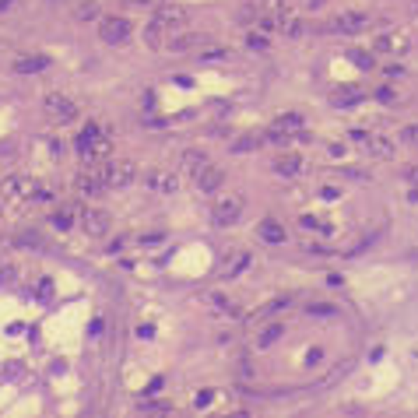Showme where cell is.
<instances>
[{"instance_id":"1","label":"cell","mask_w":418,"mask_h":418,"mask_svg":"<svg viewBox=\"0 0 418 418\" xmlns=\"http://www.w3.org/2000/svg\"><path fill=\"white\" fill-rule=\"evenodd\" d=\"M0 200H4V204L50 200V190L39 179H32V176H8V179H0Z\"/></svg>"},{"instance_id":"2","label":"cell","mask_w":418,"mask_h":418,"mask_svg":"<svg viewBox=\"0 0 418 418\" xmlns=\"http://www.w3.org/2000/svg\"><path fill=\"white\" fill-rule=\"evenodd\" d=\"M78 151H81L85 162H99V158H106V155L113 151V137H109V130H102L99 123H88L85 134L78 137Z\"/></svg>"},{"instance_id":"3","label":"cell","mask_w":418,"mask_h":418,"mask_svg":"<svg viewBox=\"0 0 418 418\" xmlns=\"http://www.w3.org/2000/svg\"><path fill=\"white\" fill-rule=\"evenodd\" d=\"M243 207H246V200L239 197V193H225V197H218L215 204H211V222L215 225H236L239 218H243Z\"/></svg>"},{"instance_id":"4","label":"cell","mask_w":418,"mask_h":418,"mask_svg":"<svg viewBox=\"0 0 418 418\" xmlns=\"http://www.w3.org/2000/svg\"><path fill=\"white\" fill-rule=\"evenodd\" d=\"M102 179H106L109 190H123V186H130L137 179V165L130 158H109L102 165Z\"/></svg>"},{"instance_id":"5","label":"cell","mask_w":418,"mask_h":418,"mask_svg":"<svg viewBox=\"0 0 418 418\" xmlns=\"http://www.w3.org/2000/svg\"><path fill=\"white\" fill-rule=\"evenodd\" d=\"M43 106H46V113H50L57 123H71V120H78V116H81L78 102H74L71 95H64V92H50V95L43 99Z\"/></svg>"},{"instance_id":"6","label":"cell","mask_w":418,"mask_h":418,"mask_svg":"<svg viewBox=\"0 0 418 418\" xmlns=\"http://www.w3.org/2000/svg\"><path fill=\"white\" fill-rule=\"evenodd\" d=\"M130 36H134V29H130L127 18H102L99 22V39L106 46H127Z\"/></svg>"},{"instance_id":"7","label":"cell","mask_w":418,"mask_h":418,"mask_svg":"<svg viewBox=\"0 0 418 418\" xmlns=\"http://www.w3.org/2000/svg\"><path fill=\"white\" fill-rule=\"evenodd\" d=\"M78 225H81V232L92 236V239L109 236V215L99 211V207H81V211H78Z\"/></svg>"},{"instance_id":"8","label":"cell","mask_w":418,"mask_h":418,"mask_svg":"<svg viewBox=\"0 0 418 418\" xmlns=\"http://www.w3.org/2000/svg\"><path fill=\"white\" fill-rule=\"evenodd\" d=\"M369 25H372V18H369L365 11H337L334 22H330V29L341 32V36H358V32H365Z\"/></svg>"},{"instance_id":"9","label":"cell","mask_w":418,"mask_h":418,"mask_svg":"<svg viewBox=\"0 0 418 418\" xmlns=\"http://www.w3.org/2000/svg\"><path fill=\"white\" fill-rule=\"evenodd\" d=\"M78 190L85 193V197H102L109 186H106V179H102V165H85L81 172H78Z\"/></svg>"},{"instance_id":"10","label":"cell","mask_w":418,"mask_h":418,"mask_svg":"<svg viewBox=\"0 0 418 418\" xmlns=\"http://www.w3.org/2000/svg\"><path fill=\"white\" fill-rule=\"evenodd\" d=\"M193 186H197L200 193H215V190H222V186H225V169H218V165L207 162V165L193 176Z\"/></svg>"},{"instance_id":"11","label":"cell","mask_w":418,"mask_h":418,"mask_svg":"<svg viewBox=\"0 0 418 418\" xmlns=\"http://www.w3.org/2000/svg\"><path fill=\"white\" fill-rule=\"evenodd\" d=\"M355 141L365 148V155H372V158H393V141H386V137H379V134H355Z\"/></svg>"},{"instance_id":"12","label":"cell","mask_w":418,"mask_h":418,"mask_svg":"<svg viewBox=\"0 0 418 418\" xmlns=\"http://www.w3.org/2000/svg\"><path fill=\"white\" fill-rule=\"evenodd\" d=\"M302 169H306V158H302L299 151H281V155L274 158V172L285 176V179H295Z\"/></svg>"},{"instance_id":"13","label":"cell","mask_w":418,"mask_h":418,"mask_svg":"<svg viewBox=\"0 0 418 418\" xmlns=\"http://www.w3.org/2000/svg\"><path fill=\"white\" fill-rule=\"evenodd\" d=\"M155 18H162L169 29H176V25H186V22H190V8L165 0V4H158V8H155Z\"/></svg>"},{"instance_id":"14","label":"cell","mask_w":418,"mask_h":418,"mask_svg":"<svg viewBox=\"0 0 418 418\" xmlns=\"http://www.w3.org/2000/svg\"><path fill=\"white\" fill-rule=\"evenodd\" d=\"M169 36H172V29H169L162 18H155V22L144 29V46H148V50H165V46H169Z\"/></svg>"},{"instance_id":"15","label":"cell","mask_w":418,"mask_h":418,"mask_svg":"<svg viewBox=\"0 0 418 418\" xmlns=\"http://www.w3.org/2000/svg\"><path fill=\"white\" fill-rule=\"evenodd\" d=\"M250 250H232L229 257H225V264L218 267V278H236V274H243L246 267H250Z\"/></svg>"},{"instance_id":"16","label":"cell","mask_w":418,"mask_h":418,"mask_svg":"<svg viewBox=\"0 0 418 418\" xmlns=\"http://www.w3.org/2000/svg\"><path fill=\"white\" fill-rule=\"evenodd\" d=\"M257 236H260V243H271V246H278V243L288 239V232H285V225H281L278 218H264V222L257 225Z\"/></svg>"},{"instance_id":"17","label":"cell","mask_w":418,"mask_h":418,"mask_svg":"<svg viewBox=\"0 0 418 418\" xmlns=\"http://www.w3.org/2000/svg\"><path fill=\"white\" fill-rule=\"evenodd\" d=\"M372 50L376 53H400V50H407V36L404 32H383V36H376Z\"/></svg>"},{"instance_id":"18","label":"cell","mask_w":418,"mask_h":418,"mask_svg":"<svg viewBox=\"0 0 418 418\" xmlns=\"http://www.w3.org/2000/svg\"><path fill=\"white\" fill-rule=\"evenodd\" d=\"M204 43H211L207 36H200V32H186V36H169V46L165 50H172V53H186V50H200Z\"/></svg>"},{"instance_id":"19","label":"cell","mask_w":418,"mask_h":418,"mask_svg":"<svg viewBox=\"0 0 418 418\" xmlns=\"http://www.w3.org/2000/svg\"><path fill=\"white\" fill-rule=\"evenodd\" d=\"M148 186H151L155 193H176L179 176H176V172H165V169H155V172L148 176Z\"/></svg>"},{"instance_id":"20","label":"cell","mask_w":418,"mask_h":418,"mask_svg":"<svg viewBox=\"0 0 418 418\" xmlns=\"http://www.w3.org/2000/svg\"><path fill=\"white\" fill-rule=\"evenodd\" d=\"M274 22H278V29H281V36H288V39H295V36H302V22L285 8V11H278L274 15Z\"/></svg>"},{"instance_id":"21","label":"cell","mask_w":418,"mask_h":418,"mask_svg":"<svg viewBox=\"0 0 418 418\" xmlns=\"http://www.w3.org/2000/svg\"><path fill=\"white\" fill-rule=\"evenodd\" d=\"M302 127H306V120H302V116H295V113H285V116H278V120H274V130L288 134L292 141H295V134H302Z\"/></svg>"},{"instance_id":"22","label":"cell","mask_w":418,"mask_h":418,"mask_svg":"<svg viewBox=\"0 0 418 418\" xmlns=\"http://www.w3.org/2000/svg\"><path fill=\"white\" fill-rule=\"evenodd\" d=\"M46 67H50V60H46V57H36V53L15 60V71H18V74H39V71H46Z\"/></svg>"},{"instance_id":"23","label":"cell","mask_w":418,"mask_h":418,"mask_svg":"<svg viewBox=\"0 0 418 418\" xmlns=\"http://www.w3.org/2000/svg\"><path fill=\"white\" fill-rule=\"evenodd\" d=\"M204 165H207V155H204V151H197V148L183 151V172H186L190 179H193V176H197Z\"/></svg>"},{"instance_id":"24","label":"cell","mask_w":418,"mask_h":418,"mask_svg":"<svg viewBox=\"0 0 418 418\" xmlns=\"http://www.w3.org/2000/svg\"><path fill=\"white\" fill-rule=\"evenodd\" d=\"M281 334H285V323L281 320H274V323H267L260 334H257V348H271L274 341H281Z\"/></svg>"},{"instance_id":"25","label":"cell","mask_w":418,"mask_h":418,"mask_svg":"<svg viewBox=\"0 0 418 418\" xmlns=\"http://www.w3.org/2000/svg\"><path fill=\"white\" fill-rule=\"evenodd\" d=\"M229 57H232L229 50H222V46H207V43L197 50V60H204V64H207V60H229Z\"/></svg>"},{"instance_id":"26","label":"cell","mask_w":418,"mask_h":418,"mask_svg":"<svg viewBox=\"0 0 418 418\" xmlns=\"http://www.w3.org/2000/svg\"><path fill=\"white\" fill-rule=\"evenodd\" d=\"M207 302H211L218 313H225V316H236V302H232V299H225V295H218V292L207 295Z\"/></svg>"},{"instance_id":"27","label":"cell","mask_w":418,"mask_h":418,"mask_svg":"<svg viewBox=\"0 0 418 418\" xmlns=\"http://www.w3.org/2000/svg\"><path fill=\"white\" fill-rule=\"evenodd\" d=\"M95 15H99V4H95V0H88V4L78 8V22H92Z\"/></svg>"},{"instance_id":"28","label":"cell","mask_w":418,"mask_h":418,"mask_svg":"<svg viewBox=\"0 0 418 418\" xmlns=\"http://www.w3.org/2000/svg\"><path fill=\"white\" fill-rule=\"evenodd\" d=\"M71 222H74V215H71V207H64V211H57L53 215V225L64 232V229H71Z\"/></svg>"},{"instance_id":"29","label":"cell","mask_w":418,"mask_h":418,"mask_svg":"<svg viewBox=\"0 0 418 418\" xmlns=\"http://www.w3.org/2000/svg\"><path fill=\"white\" fill-rule=\"evenodd\" d=\"M130 8H141V11H155L158 4H165V0H127Z\"/></svg>"},{"instance_id":"30","label":"cell","mask_w":418,"mask_h":418,"mask_svg":"<svg viewBox=\"0 0 418 418\" xmlns=\"http://www.w3.org/2000/svg\"><path fill=\"white\" fill-rule=\"evenodd\" d=\"M348 57H351V60H355L362 71H369V67H372V57H369V53H358V50H351Z\"/></svg>"},{"instance_id":"31","label":"cell","mask_w":418,"mask_h":418,"mask_svg":"<svg viewBox=\"0 0 418 418\" xmlns=\"http://www.w3.org/2000/svg\"><path fill=\"white\" fill-rule=\"evenodd\" d=\"M141 411H172L165 400H148V404H141Z\"/></svg>"},{"instance_id":"32","label":"cell","mask_w":418,"mask_h":418,"mask_svg":"<svg viewBox=\"0 0 418 418\" xmlns=\"http://www.w3.org/2000/svg\"><path fill=\"white\" fill-rule=\"evenodd\" d=\"M404 179H407V186H418V165H407V169H404Z\"/></svg>"},{"instance_id":"33","label":"cell","mask_w":418,"mask_h":418,"mask_svg":"<svg viewBox=\"0 0 418 418\" xmlns=\"http://www.w3.org/2000/svg\"><path fill=\"white\" fill-rule=\"evenodd\" d=\"M246 39H250V46H257V50H264V46H267V43H264V36H253V32H250Z\"/></svg>"},{"instance_id":"34","label":"cell","mask_w":418,"mask_h":418,"mask_svg":"<svg viewBox=\"0 0 418 418\" xmlns=\"http://www.w3.org/2000/svg\"><path fill=\"white\" fill-rule=\"evenodd\" d=\"M404 137H411V141H418V127H411V130H404Z\"/></svg>"},{"instance_id":"35","label":"cell","mask_w":418,"mask_h":418,"mask_svg":"<svg viewBox=\"0 0 418 418\" xmlns=\"http://www.w3.org/2000/svg\"><path fill=\"white\" fill-rule=\"evenodd\" d=\"M0 211H4V207H0Z\"/></svg>"}]
</instances>
